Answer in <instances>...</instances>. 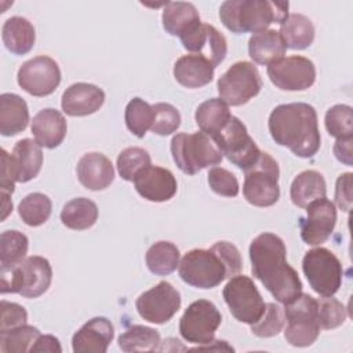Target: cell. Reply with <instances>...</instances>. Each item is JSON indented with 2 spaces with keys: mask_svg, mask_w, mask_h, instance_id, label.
Masks as SVG:
<instances>
[{
  "mask_svg": "<svg viewBox=\"0 0 353 353\" xmlns=\"http://www.w3.org/2000/svg\"><path fill=\"white\" fill-rule=\"evenodd\" d=\"M325 128L331 137L350 138L353 137V112L349 105H335L325 113Z\"/></svg>",
  "mask_w": 353,
  "mask_h": 353,
  "instance_id": "ab89813d",
  "label": "cell"
},
{
  "mask_svg": "<svg viewBox=\"0 0 353 353\" xmlns=\"http://www.w3.org/2000/svg\"><path fill=\"white\" fill-rule=\"evenodd\" d=\"M171 154L176 167L188 175H194L207 167H215L223 159L216 142L203 131L176 134L171 139Z\"/></svg>",
  "mask_w": 353,
  "mask_h": 353,
  "instance_id": "5b68a950",
  "label": "cell"
},
{
  "mask_svg": "<svg viewBox=\"0 0 353 353\" xmlns=\"http://www.w3.org/2000/svg\"><path fill=\"white\" fill-rule=\"evenodd\" d=\"M221 323L222 316L218 307L207 299H199L190 303L181 317L179 334L189 343L207 345L214 341Z\"/></svg>",
  "mask_w": 353,
  "mask_h": 353,
  "instance_id": "4fadbf2b",
  "label": "cell"
},
{
  "mask_svg": "<svg viewBox=\"0 0 353 353\" xmlns=\"http://www.w3.org/2000/svg\"><path fill=\"white\" fill-rule=\"evenodd\" d=\"M160 334L150 327L132 325L119 336V347L123 352L160 350Z\"/></svg>",
  "mask_w": 353,
  "mask_h": 353,
  "instance_id": "e575fe53",
  "label": "cell"
},
{
  "mask_svg": "<svg viewBox=\"0 0 353 353\" xmlns=\"http://www.w3.org/2000/svg\"><path fill=\"white\" fill-rule=\"evenodd\" d=\"M302 270L320 296H332L342 284L343 269L334 252L324 247L309 250L302 261Z\"/></svg>",
  "mask_w": 353,
  "mask_h": 353,
  "instance_id": "9c48e42d",
  "label": "cell"
},
{
  "mask_svg": "<svg viewBox=\"0 0 353 353\" xmlns=\"http://www.w3.org/2000/svg\"><path fill=\"white\" fill-rule=\"evenodd\" d=\"M32 134L34 141L47 149H54L66 137L68 124L63 114L52 108L41 109L32 120Z\"/></svg>",
  "mask_w": 353,
  "mask_h": 353,
  "instance_id": "603a6c76",
  "label": "cell"
},
{
  "mask_svg": "<svg viewBox=\"0 0 353 353\" xmlns=\"http://www.w3.org/2000/svg\"><path fill=\"white\" fill-rule=\"evenodd\" d=\"M1 294H19L25 298L43 295L52 280V269L48 259L33 255L21 263L0 270Z\"/></svg>",
  "mask_w": 353,
  "mask_h": 353,
  "instance_id": "8992f818",
  "label": "cell"
},
{
  "mask_svg": "<svg viewBox=\"0 0 353 353\" xmlns=\"http://www.w3.org/2000/svg\"><path fill=\"white\" fill-rule=\"evenodd\" d=\"M352 176L350 172H345L339 175L335 185V201L345 212H349L352 208Z\"/></svg>",
  "mask_w": 353,
  "mask_h": 353,
  "instance_id": "7dc6e473",
  "label": "cell"
},
{
  "mask_svg": "<svg viewBox=\"0 0 353 353\" xmlns=\"http://www.w3.org/2000/svg\"><path fill=\"white\" fill-rule=\"evenodd\" d=\"M285 48L305 50L314 40V26L303 14H291L280 25L279 30Z\"/></svg>",
  "mask_w": 353,
  "mask_h": 353,
  "instance_id": "4dcf8cb0",
  "label": "cell"
},
{
  "mask_svg": "<svg viewBox=\"0 0 353 353\" xmlns=\"http://www.w3.org/2000/svg\"><path fill=\"white\" fill-rule=\"evenodd\" d=\"M179 250L171 241H157L146 251L148 269L157 276H167L179 266Z\"/></svg>",
  "mask_w": 353,
  "mask_h": 353,
  "instance_id": "836d02e7",
  "label": "cell"
},
{
  "mask_svg": "<svg viewBox=\"0 0 353 353\" xmlns=\"http://www.w3.org/2000/svg\"><path fill=\"white\" fill-rule=\"evenodd\" d=\"M185 50L201 55L216 68L226 57L228 43L225 36L212 25L200 22L192 30L179 37Z\"/></svg>",
  "mask_w": 353,
  "mask_h": 353,
  "instance_id": "ac0fdd59",
  "label": "cell"
},
{
  "mask_svg": "<svg viewBox=\"0 0 353 353\" xmlns=\"http://www.w3.org/2000/svg\"><path fill=\"white\" fill-rule=\"evenodd\" d=\"M285 50L287 48L279 30L274 29L254 33L248 40L250 58L259 65H270L272 62L283 58Z\"/></svg>",
  "mask_w": 353,
  "mask_h": 353,
  "instance_id": "83f0119b",
  "label": "cell"
},
{
  "mask_svg": "<svg viewBox=\"0 0 353 353\" xmlns=\"http://www.w3.org/2000/svg\"><path fill=\"white\" fill-rule=\"evenodd\" d=\"M135 307L143 320L164 324L179 310L181 294L168 281H160L137 298Z\"/></svg>",
  "mask_w": 353,
  "mask_h": 353,
  "instance_id": "2e32d148",
  "label": "cell"
},
{
  "mask_svg": "<svg viewBox=\"0 0 353 353\" xmlns=\"http://www.w3.org/2000/svg\"><path fill=\"white\" fill-rule=\"evenodd\" d=\"M10 193H6V192H1V197H3V204H1V208H3V214H1V221H4L8 214L12 211V201L10 199Z\"/></svg>",
  "mask_w": 353,
  "mask_h": 353,
  "instance_id": "816d5d0a",
  "label": "cell"
},
{
  "mask_svg": "<svg viewBox=\"0 0 353 353\" xmlns=\"http://www.w3.org/2000/svg\"><path fill=\"white\" fill-rule=\"evenodd\" d=\"M219 98L232 106L247 103L259 94L262 79L256 66L247 61L233 63L216 83Z\"/></svg>",
  "mask_w": 353,
  "mask_h": 353,
  "instance_id": "30bf717a",
  "label": "cell"
},
{
  "mask_svg": "<svg viewBox=\"0 0 353 353\" xmlns=\"http://www.w3.org/2000/svg\"><path fill=\"white\" fill-rule=\"evenodd\" d=\"M284 309L276 303H266L259 320L251 324V331L259 338H270L277 335L284 328Z\"/></svg>",
  "mask_w": 353,
  "mask_h": 353,
  "instance_id": "60d3db41",
  "label": "cell"
},
{
  "mask_svg": "<svg viewBox=\"0 0 353 353\" xmlns=\"http://www.w3.org/2000/svg\"><path fill=\"white\" fill-rule=\"evenodd\" d=\"M17 182V172L11 159V154L1 149V178H0V189L6 193H12Z\"/></svg>",
  "mask_w": 353,
  "mask_h": 353,
  "instance_id": "c3c4849f",
  "label": "cell"
},
{
  "mask_svg": "<svg viewBox=\"0 0 353 353\" xmlns=\"http://www.w3.org/2000/svg\"><path fill=\"white\" fill-rule=\"evenodd\" d=\"M114 336V328L106 317L88 320L72 338V347L76 353H105Z\"/></svg>",
  "mask_w": 353,
  "mask_h": 353,
  "instance_id": "44dd1931",
  "label": "cell"
},
{
  "mask_svg": "<svg viewBox=\"0 0 353 353\" xmlns=\"http://www.w3.org/2000/svg\"><path fill=\"white\" fill-rule=\"evenodd\" d=\"M251 272L277 302L287 305L302 294V281L287 262L284 241L273 233H262L250 244Z\"/></svg>",
  "mask_w": 353,
  "mask_h": 353,
  "instance_id": "6da1fadb",
  "label": "cell"
},
{
  "mask_svg": "<svg viewBox=\"0 0 353 353\" xmlns=\"http://www.w3.org/2000/svg\"><path fill=\"white\" fill-rule=\"evenodd\" d=\"M287 327L284 336L288 343L298 347L310 346L320 334L317 321V299L309 294H301L292 302L284 305Z\"/></svg>",
  "mask_w": 353,
  "mask_h": 353,
  "instance_id": "ba28073f",
  "label": "cell"
},
{
  "mask_svg": "<svg viewBox=\"0 0 353 353\" xmlns=\"http://www.w3.org/2000/svg\"><path fill=\"white\" fill-rule=\"evenodd\" d=\"M208 185L219 196L236 197L239 194V181L237 178L222 167H212L208 171Z\"/></svg>",
  "mask_w": 353,
  "mask_h": 353,
  "instance_id": "f6af8a7d",
  "label": "cell"
},
{
  "mask_svg": "<svg viewBox=\"0 0 353 353\" xmlns=\"http://www.w3.org/2000/svg\"><path fill=\"white\" fill-rule=\"evenodd\" d=\"M223 299L232 316L245 324H254L265 310V302L254 281L243 274H236L223 287Z\"/></svg>",
  "mask_w": 353,
  "mask_h": 353,
  "instance_id": "7c38bea8",
  "label": "cell"
},
{
  "mask_svg": "<svg viewBox=\"0 0 353 353\" xmlns=\"http://www.w3.org/2000/svg\"><path fill=\"white\" fill-rule=\"evenodd\" d=\"M29 240L18 230H6L0 236V268L10 269L21 263L28 252Z\"/></svg>",
  "mask_w": 353,
  "mask_h": 353,
  "instance_id": "8d00e7d4",
  "label": "cell"
},
{
  "mask_svg": "<svg viewBox=\"0 0 353 353\" xmlns=\"http://www.w3.org/2000/svg\"><path fill=\"white\" fill-rule=\"evenodd\" d=\"M161 21L164 30L171 36L178 37L183 36L201 22L197 8L192 3L186 1L165 3Z\"/></svg>",
  "mask_w": 353,
  "mask_h": 353,
  "instance_id": "4316f807",
  "label": "cell"
},
{
  "mask_svg": "<svg viewBox=\"0 0 353 353\" xmlns=\"http://www.w3.org/2000/svg\"><path fill=\"white\" fill-rule=\"evenodd\" d=\"M154 119L153 106L141 98H132L127 106L124 113L125 125L130 132H132L138 138H143L146 131L150 130Z\"/></svg>",
  "mask_w": 353,
  "mask_h": 353,
  "instance_id": "f35d334b",
  "label": "cell"
},
{
  "mask_svg": "<svg viewBox=\"0 0 353 353\" xmlns=\"http://www.w3.org/2000/svg\"><path fill=\"white\" fill-rule=\"evenodd\" d=\"M132 182L139 196L154 203L172 199L178 189L176 179L170 170L152 164L139 171Z\"/></svg>",
  "mask_w": 353,
  "mask_h": 353,
  "instance_id": "d6986e66",
  "label": "cell"
},
{
  "mask_svg": "<svg viewBox=\"0 0 353 353\" xmlns=\"http://www.w3.org/2000/svg\"><path fill=\"white\" fill-rule=\"evenodd\" d=\"M215 68L201 55H182L174 65L175 80L188 88H200L207 85L214 77Z\"/></svg>",
  "mask_w": 353,
  "mask_h": 353,
  "instance_id": "cb8c5ba5",
  "label": "cell"
},
{
  "mask_svg": "<svg viewBox=\"0 0 353 353\" xmlns=\"http://www.w3.org/2000/svg\"><path fill=\"white\" fill-rule=\"evenodd\" d=\"M17 80L19 87L28 94L33 97H47L59 85L61 70L52 58L39 55L22 63Z\"/></svg>",
  "mask_w": 353,
  "mask_h": 353,
  "instance_id": "9a60e30c",
  "label": "cell"
},
{
  "mask_svg": "<svg viewBox=\"0 0 353 353\" xmlns=\"http://www.w3.org/2000/svg\"><path fill=\"white\" fill-rule=\"evenodd\" d=\"M76 172L79 182L88 190H103L114 179L112 161L98 152H90L81 156Z\"/></svg>",
  "mask_w": 353,
  "mask_h": 353,
  "instance_id": "7402d4cb",
  "label": "cell"
},
{
  "mask_svg": "<svg viewBox=\"0 0 353 353\" xmlns=\"http://www.w3.org/2000/svg\"><path fill=\"white\" fill-rule=\"evenodd\" d=\"M212 139L216 142L222 154L243 171L250 170L262 153L250 137L243 121L236 116H232Z\"/></svg>",
  "mask_w": 353,
  "mask_h": 353,
  "instance_id": "8fae6325",
  "label": "cell"
},
{
  "mask_svg": "<svg viewBox=\"0 0 353 353\" xmlns=\"http://www.w3.org/2000/svg\"><path fill=\"white\" fill-rule=\"evenodd\" d=\"M346 320L345 306L332 296L317 299V321L320 328L334 330L342 325Z\"/></svg>",
  "mask_w": 353,
  "mask_h": 353,
  "instance_id": "7bdbcfd3",
  "label": "cell"
},
{
  "mask_svg": "<svg viewBox=\"0 0 353 353\" xmlns=\"http://www.w3.org/2000/svg\"><path fill=\"white\" fill-rule=\"evenodd\" d=\"M245 172L243 194L255 207H270L279 201V164L269 154L262 152L258 161Z\"/></svg>",
  "mask_w": 353,
  "mask_h": 353,
  "instance_id": "52a82bcc",
  "label": "cell"
},
{
  "mask_svg": "<svg viewBox=\"0 0 353 353\" xmlns=\"http://www.w3.org/2000/svg\"><path fill=\"white\" fill-rule=\"evenodd\" d=\"M29 123L26 102L17 94L4 92L0 97V134L12 137L22 132Z\"/></svg>",
  "mask_w": 353,
  "mask_h": 353,
  "instance_id": "d4e9b609",
  "label": "cell"
},
{
  "mask_svg": "<svg viewBox=\"0 0 353 353\" xmlns=\"http://www.w3.org/2000/svg\"><path fill=\"white\" fill-rule=\"evenodd\" d=\"M232 117L229 112V105H226L221 98H211L196 109V123L200 131L205 132L211 138L215 137Z\"/></svg>",
  "mask_w": 353,
  "mask_h": 353,
  "instance_id": "1f68e13d",
  "label": "cell"
},
{
  "mask_svg": "<svg viewBox=\"0 0 353 353\" xmlns=\"http://www.w3.org/2000/svg\"><path fill=\"white\" fill-rule=\"evenodd\" d=\"M154 119L152 123V132L165 137L175 132L181 125V114L178 109L170 103L159 102L153 105Z\"/></svg>",
  "mask_w": 353,
  "mask_h": 353,
  "instance_id": "ee69618b",
  "label": "cell"
},
{
  "mask_svg": "<svg viewBox=\"0 0 353 353\" xmlns=\"http://www.w3.org/2000/svg\"><path fill=\"white\" fill-rule=\"evenodd\" d=\"M352 142H353V137H350V138H339V139H336V142L334 145V154H335L336 160H339L341 163H343L346 165H352L353 164Z\"/></svg>",
  "mask_w": 353,
  "mask_h": 353,
  "instance_id": "681fc988",
  "label": "cell"
},
{
  "mask_svg": "<svg viewBox=\"0 0 353 353\" xmlns=\"http://www.w3.org/2000/svg\"><path fill=\"white\" fill-rule=\"evenodd\" d=\"M1 39L10 52L23 55L29 52L34 44V28L26 18L11 17L3 23Z\"/></svg>",
  "mask_w": 353,
  "mask_h": 353,
  "instance_id": "f1b7e54d",
  "label": "cell"
},
{
  "mask_svg": "<svg viewBox=\"0 0 353 353\" xmlns=\"http://www.w3.org/2000/svg\"><path fill=\"white\" fill-rule=\"evenodd\" d=\"M327 185L323 175L314 170H307L296 175L291 183L290 196L296 207L306 208L312 201L325 197Z\"/></svg>",
  "mask_w": 353,
  "mask_h": 353,
  "instance_id": "f546056e",
  "label": "cell"
},
{
  "mask_svg": "<svg viewBox=\"0 0 353 353\" xmlns=\"http://www.w3.org/2000/svg\"><path fill=\"white\" fill-rule=\"evenodd\" d=\"M181 279L196 288L218 287L241 270V255L229 241H218L210 250L194 248L183 255L178 266Z\"/></svg>",
  "mask_w": 353,
  "mask_h": 353,
  "instance_id": "3957f363",
  "label": "cell"
},
{
  "mask_svg": "<svg viewBox=\"0 0 353 353\" xmlns=\"http://www.w3.org/2000/svg\"><path fill=\"white\" fill-rule=\"evenodd\" d=\"M1 319H0V331L11 330L19 325L26 324L28 321V312L25 310L23 306L8 302V301H1Z\"/></svg>",
  "mask_w": 353,
  "mask_h": 353,
  "instance_id": "bcb514c9",
  "label": "cell"
},
{
  "mask_svg": "<svg viewBox=\"0 0 353 353\" xmlns=\"http://www.w3.org/2000/svg\"><path fill=\"white\" fill-rule=\"evenodd\" d=\"M288 3L268 0H228L219 7V18L232 33H258L272 23L283 25L288 17Z\"/></svg>",
  "mask_w": 353,
  "mask_h": 353,
  "instance_id": "277c9868",
  "label": "cell"
},
{
  "mask_svg": "<svg viewBox=\"0 0 353 353\" xmlns=\"http://www.w3.org/2000/svg\"><path fill=\"white\" fill-rule=\"evenodd\" d=\"M270 81L284 91H303L313 85L316 80L314 63L305 57H283L268 65Z\"/></svg>",
  "mask_w": 353,
  "mask_h": 353,
  "instance_id": "5bb4252c",
  "label": "cell"
},
{
  "mask_svg": "<svg viewBox=\"0 0 353 353\" xmlns=\"http://www.w3.org/2000/svg\"><path fill=\"white\" fill-rule=\"evenodd\" d=\"M150 165V154L142 148H127L117 157V170L124 181H134L135 175Z\"/></svg>",
  "mask_w": 353,
  "mask_h": 353,
  "instance_id": "b9f144b4",
  "label": "cell"
},
{
  "mask_svg": "<svg viewBox=\"0 0 353 353\" xmlns=\"http://www.w3.org/2000/svg\"><path fill=\"white\" fill-rule=\"evenodd\" d=\"M105 102V92L88 83H74L62 94L61 108L72 117L88 116L99 110Z\"/></svg>",
  "mask_w": 353,
  "mask_h": 353,
  "instance_id": "ffe728a7",
  "label": "cell"
},
{
  "mask_svg": "<svg viewBox=\"0 0 353 353\" xmlns=\"http://www.w3.org/2000/svg\"><path fill=\"white\" fill-rule=\"evenodd\" d=\"M32 353H39V352H51V353H61L62 347L54 335H40L36 342L30 347Z\"/></svg>",
  "mask_w": 353,
  "mask_h": 353,
  "instance_id": "f907efd6",
  "label": "cell"
},
{
  "mask_svg": "<svg viewBox=\"0 0 353 353\" xmlns=\"http://www.w3.org/2000/svg\"><path fill=\"white\" fill-rule=\"evenodd\" d=\"M268 127L273 141L288 148L298 157H313L320 149L317 113L309 103L292 102L276 106L269 116Z\"/></svg>",
  "mask_w": 353,
  "mask_h": 353,
  "instance_id": "7a4b0ae2",
  "label": "cell"
},
{
  "mask_svg": "<svg viewBox=\"0 0 353 353\" xmlns=\"http://www.w3.org/2000/svg\"><path fill=\"white\" fill-rule=\"evenodd\" d=\"M306 218H301V237L307 245H320L325 243L334 232L336 223L335 204L323 197L312 201L306 207Z\"/></svg>",
  "mask_w": 353,
  "mask_h": 353,
  "instance_id": "e0dca14e",
  "label": "cell"
},
{
  "mask_svg": "<svg viewBox=\"0 0 353 353\" xmlns=\"http://www.w3.org/2000/svg\"><path fill=\"white\" fill-rule=\"evenodd\" d=\"M98 219L97 204L85 197H76L68 201L61 211L62 223L73 230L91 228Z\"/></svg>",
  "mask_w": 353,
  "mask_h": 353,
  "instance_id": "d6a6232c",
  "label": "cell"
},
{
  "mask_svg": "<svg viewBox=\"0 0 353 353\" xmlns=\"http://www.w3.org/2000/svg\"><path fill=\"white\" fill-rule=\"evenodd\" d=\"M40 331L33 325H19L11 330L0 331L1 353H23L30 352L32 345L40 336Z\"/></svg>",
  "mask_w": 353,
  "mask_h": 353,
  "instance_id": "74e56055",
  "label": "cell"
},
{
  "mask_svg": "<svg viewBox=\"0 0 353 353\" xmlns=\"http://www.w3.org/2000/svg\"><path fill=\"white\" fill-rule=\"evenodd\" d=\"M11 159L17 172V182H29L36 178L43 165L41 146L29 138L21 139L15 143Z\"/></svg>",
  "mask_w": 353,
  "mask_h": 353,
  "instance_id": "484cf974",
  "label": "cell"
},
{
  "mask_svg": "<svg viewBox=\"0 0 353 353\" xmlns=\"http://www.w3.org/2000/svg\"><path fill=\"white\" fill-rule=\"evenodd\" d=\"M51 210L52 203L50 197L40 192H34L25 196L18 205V214L22 218V221L28 226L33 228L47 222L51 215Z\"/></svg>",
  "mask_w": 353,
  "mask_h": 353,
  "instance_id": "d590c367",
  "label": "cell"
}]
</instances>
